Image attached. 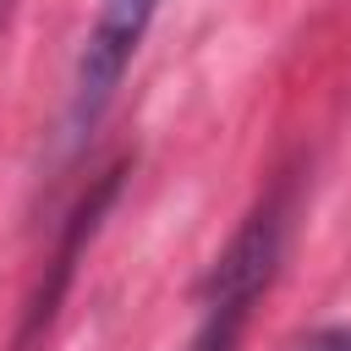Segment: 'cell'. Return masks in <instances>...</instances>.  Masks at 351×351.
Instances as JSON below:
<instances>
[{
  "mask_svg": "<svg viewBox=\"0 0 351 351\" xmlns=\"http://www.w3.org/2000/svg\"><path fill=\"white\" fill-rule=\"evenodd\" d=\"M280 236H285V208H280V203H263V208L236 230V241H230L225 258L214 263L208 302H203V329H197L192 351H230L247 307L258 302V291H263L269 274H274Z\"/></svg>",
  "mask_w": 351,
  "mask_h": 351,
  "instance_id": "cell-1",
  "label": "cell"
},
{
  "mask_svg": "<svg viewBox=\"0 0 351 351\" xmlns=\"http://www.w3.org/2000/svg\"><path fill=\"white\" fill-rule=\"evenodd\" d=\"M154 11H159V0H99V16L88 27V38H82L77 77H71V126L77 132H88L110 110L121 77L132 66V55L148 38Z\"/></svg>",
  "mask_w": 351,
  "mask_h": 351,
  "instance_id": "cell-2",
  "label": "cell"
},
{
  "mask_svg": "<svg viewBox=\"0 0 351 351\" xmlns=\"http://www.w3.org/2000/svg\"><path fill=\"white\" fill-rule=\"evenodd\" d=\"M307 351H351V329H335V335H318Z\"/></svg>",
  "mask_w": 351,
  "mask_h": 351,
  "instance_id": "cell-3",
  "label": "cell"
},
{
  "mask_svg": "<svg viewBox=\"0 0 351 351\" xmlns=\"http://www.w3.org/2000/svg\"><path fill=\"white\" fill-rule=\"evenodd\" d=\"M11 11H16V0H0V27L11 22Z\"/></svg>",
  "mask_w": 351,
  "mask_h": 351,
  "instance_id": "cell-4",
  "label": "cell"
}]
</instances>
